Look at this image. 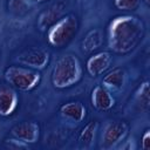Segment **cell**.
<instances>
[{
	"mask_svg": "<svg viewBox=\"0 0 150 150\" xmlns=\"http://www.w3.org/2000/svg\"><path fill=\"white\" fill-rule=\"evenodd\" d=\"M11 134L13 137L26 142L27 144H33L39 141L40 137V127L36 122L26 121L14 125L11 129Z\"/></svg>",
	"mask_w": 150,
	"mask_h": 150,
	"instance_id": "cell-9",
	"label": "cell"
},
{
	"mask_svg": "<svg viewBox=\"0 0 150 150\" xmlns=\"http://www.w3.org/2000/svg\"><path fill=\"white\" fill-rule=\"evenodd\" d=\"M5 145L9 149H13V150H19V149H28L29 148V144H27L26 142L21 141V139H18L15 137L13 138H8L5 141Z\"/></svg>",
	"mask_w": 150,
	"mask_h": 150,
	"instance_id": "cell-19",
	"label": "cell"
},
{
	"mask_svg": "<svg viewBox=\"0 0 150 150\" xmlns=\"http://www.w3.org/2000/svg\"><path fill=\"white\" fill-rule=\"evenodd\" d=\"M125 77H127V75H125L124 69L116 67V68L111 69L110 71H108L103 76L102 84L108 90H120L123 88V86L125 83Z\"/></svg>",
	"mask_w": 150,
	"mask_h": 150,
	"instance_id": "cell-13",
	"label": "cell"
},
{
	"mask_svg": "<svg viewBox=\"0 0 150 150\" xmlns=\"http://www.w3.org/2000/svg\"><path fill=\"white\" fill-rule=\"evenodd\" d=\"M60 112L64 118L73 122H82L87 116V109L80 101H71L60 107Z\"/></svg>",
	"mask_w": 150,
	"mask_h": 150,
	"instance_id": "cell-12",
	"label": "cell"
},
{
	"mask_svg": "<svg viewBox=\"0 0 150 150\" xmlns=\"http://www.w3.org/2000/svg\"><path fill=\"white\" fill-rule=\"evenodd\" d=\"M90 101H91V105L101 111L110 110L115 105V98L112 97L110 91L103 86H96L93 89Z\"/></svg>",
	"mask_w": 150,
	"mask_h": 150,
	"instance_id": "cell-11",
	"label": "cell"
},
{
	"mask_svg": "<svg viewBox=\"0 0 150 150\" xmlns=\"http://www.w3.org/2000/svg\"><path fill=\"white\" fill-rule=\"evenodd\" d=\"M142 149L149 150L150 149V130L146 129L142 136Z\"/></svg>",
	"mask_w": 150,
	"mask_h": 150,
	"instance_id": "cell-20",
	"label": "cell"
},
{
	"mask_svg": "<svg viewBox=\"0 0 150 150\" xmlns=\"http://www.w3.org/2000/svg\"><path fill=\"white\" fill-rule=\"evenodd\" d=\"M129 131V127L125 122L112 121L105 124L101 136V148L112 149L124 141Z\"/></svg>",
	"mask_w": 150,
	"mask_h": 150,
	"instance_id": "cell-5",
	"label": "cell"
},
{
	"mask_svg": "<svg viewBox=\"0 0 150 150\" xmlns=\"http://www.w3.org/2000/svg\"><path fill=\"white\" fill-rule=\"evenodd\" d=\"M145 1V4H149V0H144Z\"/></svg>",
	"mask_w": 150,
	"mask_h": 150,
	"instance_id": "cell-22",
	"label": "cell"
},
{
	"mask_svg": "<svg viewBox=\"0 0 150 150\" xmlns=\"http://www.w3.org/2000/svg\"><path fill=\"white\" fill-rule=\"evenodd\" d=\"M135 100L141 109L148 110L149 104H150V88H149L148 81H144L143 83H141V86L135 95Z\"/></svg>",
	"mask_w": 150,
	"mask_h": 150,
	"instance_id": "cell-16",
	"label": "cell"
},
{
	"mask_svg": "<svg viewBox=\"0 0 150 150\" xmlns=\"http://www.w3.org/2000/svg\"><path fill=\"white\" fill-rule=\"evenodd\" d=\"M36 2H47V1H49V0H35Z\"/></svg>",
	"mask_w": 150,
	"mask_h": 150,
	"instance_id": "cell-21",
	"label": "cell"
},
{
	"mask_svg": "<svg viewBox=\"0 0 150 150\" xmlns=\"http://www.w3.org/2000/svg\"><path fill=\"white\" fill-rule=\"evenodd\" d=\"M67 2L64 0H57L46 8L38 19V26L41 30H48L55 22H57L64 14Z\"/></svg>",
	"mask_w": 150,
	"mask_h": 150,
	"instance_id": "cell-7",
	"label": "cell"
},
{
	"mask_svg": "<svg viewBox=\"0 0 150 150\" xmlns=\"http://www.w3.org/2000/svg\"><path fill=\"white\" fill-rule=\"evenodd\" d=\"M8 9L15 15H23L29 11V0H8Z\"/></svg>",
	"mask_w": 150,
	"mask_h": 150,
	"instance_id": "cell-17",
	"label": "cell"
},
{
	"mask_svg": "<svg viewBox=\"0 0 150 150\" xmlns=\"http://www.w3.org/2000/svg\"><path fill=\"white\" fill-rule=\"evenodd\" d=\"M79 32V20L74 14L63 15L47 30V40L50 46L62 48L67 46Z\"/></svg>",
	"mask_w": 150,
	"mask_h": 150,
	"instance_id": "cell-3",
	"label": "cell"
},
{
	"mask_svg": "<svg viewBox=\"0 0 150 150\" xmlns=\"http://www.w3.org/2000/svg\"><path fill=\"white\" fill-rule=\"evenodd\" d=\"M82 66L79 57L74 54H64L60 56L52 69V84L56 89L69 88L82 79Z\"/></svg>",
	"mask_w": 150,
	"mask_h": 150,
	"instance_id": "cell-2",
	"label": "cell"
},
{
	"mask_svg": "<svg viewBox=\"0 0 150 150\" xmlns=\"http://www.w3.org/2000/svg\"><path fill=\"white\" fill-rule=\"evenodd\" d=\"M16 61L25 67L42 70L49 62V53L41 48H32L19 54Z\"/></svg>",
	"mask_w": 150,
	"mask_h": 150,
	"instance_id": "cell-6",
	"label": "cell"
},
{
	"mask_svg": "<svg viewBox=\"0 0 150 150\" xmlns=\"http://www.w3.org/2000/svg\"><path fill=\"white\" fill-rule=\"evenodd\" d=\"M19 105V97L11 86L0 87V116H11Z\"/></svg>",
	"mask_w": 150,
	"mask_h": 150,
	"instance_id": "cell-10",
	"label": "cell"
},
{
	"mask_svg": "<svg viewBox=\"0 0 150 150\" xmlns=\"http://www.w3.org/2000/svg\"><path fill=\"white\" fill-rule=\"evenodd\" d=\"M145 25L138 16L121 15L108 27V47L116 54H128L143 40Z\"/></svg>",
	"mask_w": 150,
	"mask_h": 150,
	"instance_id": "cell-1",
	"label": "cell"
},
{
	"mask_svg": "<svg viewBox=\"0 0 150 150\" xmlns=\"http://www.w3.org/2000/svg\"><path fill=\"white\" fill-rule=\"evenodd\" d=\"M103 43V32L100 28L90 29L81 41V48L84 53H93L97 50Z\"/></svg>",
	"mask_w": 150,
	"mask_h": 150,
	"instance_id": "cell-14",
	"label": "cell"
},
{
	"mask_svg": "<svg viewBox=\"0 0 150 150\" xmlns=\"http://www.w3.org/2000/svg\"><path fill=\"white\" fill-rule=\"evenodd\" d=\"M112 62V55L109 52H100L91 55L86 63L87 73L91 77H97L105 73Z\"/></svg>",
	"mask_w": 150,
	"mask_h": 150,
	"instance_id": "cell-8",
	"label": "cell"
},
{
	"mask_svg": "<svg viewBox=\"0 0 150 150\" xmlns=\"http://www.w3.org/2000/svg\"><path fill=\"white\" fill-rule=\"evenodd\" d=\"M98 129V122L97 121H90L88 122L79 135V142L82 146H90L93 142L95 141L96 131Z\"/></svg>",
	"mask_w": 150,
	"mask_h": 150,
	"instance_id": "cell-15",
	"label": "cell"
},
{
	"mask_svg": "<svg viewBox=\"0 0 150 150\" xmlns=\"http://www.w3.org/2000/svg\"><path fill=\"white\" fill-rule=\"evenodd\" d=\"M6 82L14 89L20 91L33 90L41 81L40 70H35L25 66H9L4 73Z\"/></svg>",
	"mask_w": 150,
	"mask_h": 150,
	"instance_id": "cell-4",
	"label": "cell"
},
{
	"mask_svg": "<svg viewBox=\"0 0 150 150\" xmlns=\"http://www.w3.org/2000/svg\"><path fill=\"white\" fill-rule=\"evenodd\" d=\"M139 2L141 0H114L115 7L120 11H135Z\"/></svg>",
	"mask_w": 150,
	"mask_h": 150,
	"instance_id": "cell-18",
	"label": "cell"
}]
</instances>
